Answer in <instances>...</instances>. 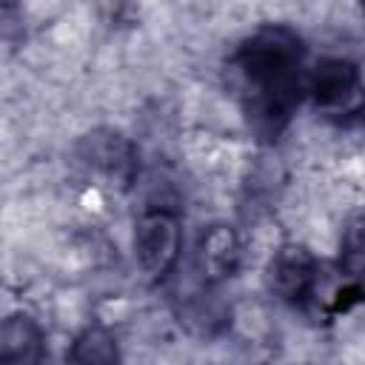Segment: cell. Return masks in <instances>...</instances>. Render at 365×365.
I'll list each match as a JSON object with an SVG mask.
<instances>
[{
    "mask_svg": "<svg viewBox=\"0 0 365 365\" xmlns=\"http://www.w3.org/2000/svg\"><path fill=\"white\" fill-rule=\"evenodd\" d=\"M308 48L297 29L265 23L248 31L228 57V83L245 125L257 140L274 143L305 100Z\"/></svg>",
    "mask_w": 365,
    "mask_h": 365,
    "instance_id": "cell-1",
    "label": "cell"
},
{
    "mask_svg": "<svg viewBox=\"0 0 365 365\" xmlns=\"http://www.w3.org/2000/svg\"><path fill=\"white\" fill-rule=\"evenodd\" d=\"M134 259L143 277L154 285L168 282L177 274L182 257V220L171 205H145L134 222Z\"/></svg>",
    "mask_w": 365,
    "mask_h": 365,
    "instance_id": "cell-2",
    "label": "cell"
},
{
    "mask_svg": "<svg viewBox=\"0 0 365 365\" xmlns=\"http://www.w3.org/2000/svg\"><path fill=\"white\" fill-rule=\"evenodd\" d=\"M305 97L319 114L345 120L365 108V77L348 57H322L308 66Z\"/></svg>",
    "mask_w": 365,
    "mask_h": 365,
    "instance_id": "cell-3",
    "label": "cell"
},
{
    "mask_svg": "<svg viewBox=\"0 0 365 365\" xmlns=\"http://www.w3.org/2000/svg\"><path fill=\"white\" fill-rule=\"evenodd\" d=\"M268 288L271 294L291 305L305 308L317 299V291L322 285V268L314 251L302 242H282L271 259H268Z\"/></svg>",
    "mask_w": 365,
    "mask_h": 365,
    "instance_id": "cell-4",
    "label": "cell"
},
{
    "mask_svg": "<svg viewBox=\"0 0 365 365\" xmlns=\"http://www.w3.org/2000/svg\"><path fill=\"white\" fill-rule=\"evenodd\" d=\"M80 165L111 188H128L137 180V145L117 128H94L77 143Z\"/></svg>",
    "mask_w": 365,
    "mask_h": 365,
    "instance_id": "cell-5",
    "label": "cell"
},
{
    "mask_svg": "<svg viewBox=\"0 0 365 365\" xmlns=\"http://www.w3.org/2000/svg\"><path fill=\"white\" fill-rule=\"evenodd\" d=\"M171 302L177 319L200 336H214L228 325V305L220 299L217 285H208L194 268L188 271L185 279L174 285Z\"/></svg>",
    "mask_w": 365,
    "mask_h": 365,
    "instance_id": "cell-6",
    "label": "cell"
},
{
    "mask_svg": "<svg viewBox=\"0 0 365 365\" xmlns=\"http://www.w3.org/2000/svg\"><path fill=\"white\" fill-rule=\"evenodd\" d=\"M240 262H242V242L231 225L214 222L200 234L191 268L208 285H222L225 279H231L237 274Z\"/></svg>",
    "mask_w": 365,
    "mask_h": 365,
    "instance_id": "cell-7",
    "label": "cell"
},
{
    "mask_svg": "<svg viewBox=\"0 0 365 365\" xmlns=\"http://www.w3.org/2000/svg\"><path fill=\"white\" fill-rule=\"evenodd\" d=\"M46 331L29 311H11L0 325V365H46Z\"/></svg>",
    "mask_w": 365,
    "mask_h": 365,
    "instance_id": "cell-8",
    "label": "cell"
},
{
    "mask_svg": "<svg viewBox=\"0 0 365 365\" xmlns=\"http://www.w3.org/2000/svg\"><path fill=\"white\" fill-rule=\"evenodd\" d=\"M68 365H120V345L111 328L88 322L68 348Z\"/></svg>",
    "mask_w": 365,
    "mask_h": 365,
    "instance_id": "cell-9",
    "label": "cell"
},
{
    "mask_svg": "<svg viewBox=\"0 0 365 365\" xmlns=\"http://www.w3.org/2000/svg\"><path fill=\"white\" fill-rule=\"evenodd\" d=\"M336 271L345 282H365V211L345 220L336 242Z\"/></svg>",
    "mask_w": 365,
    "mask_h": 365,
    "instance_id": "cell-10",
    "label": "cell"
},
{
    "mask_svg": "<svg viewBox=\"0 0 365 365\" xmlns=\"http://www.w3.org/2000/svg\"><path fill=\"white\" fill-rule=\"evenodd\" d=\"M362 11H365V6H362Z\"/></svg>",
    "mask_w": 365,
    "mask_h": 365,
    "instance_id": "cell-11",
    "label": "cell"
}]
</instances>
